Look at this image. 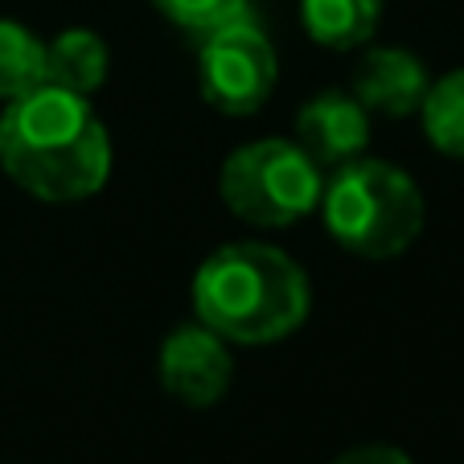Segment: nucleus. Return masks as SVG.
<instances>
[{
  "label": "nucleus",
  "mask_w": 464,
  "mask_h": 464,
  "mask_svg": "<svg viewBox=\"0 0 464 464\" xmlns=\"http://www.w3.org/2000/svg\"><path fill=\"white\" fill-rule=\"evenodd\" d=\"M313 292L300 263L267 243L218 246L193 276V313L235 345H272L304 324Z\"/></svg>",
  "instance_id": "f03ea898"
},
{
  "label": "nucleus",
  "mask_w": 464,
  "mask_h": 464,
  "mask_svg": "<svg viewBox=\"0 0 464 464\" xmlns=\"http://www.w3.org/2000/svg\"><path fill=\"white\" fill-rule=\"evenodd\" d=\"M107 66H111V53H107L103 37L91 29H66L53 42H45V82L53 87L91 99V91L107 82Z\"/></svg>",
  "instance_id": "1a4fd4ad"
},
{
  "label": "nucleus",
  "mask_w": 464,
  "mask_h": 464,
  "mask_svg": "<svg viewBox=\"0 0 464 464\" xmlns=\"http://www.w3.org/2000/svg\"><path fill=\"white\" fill-rule=\"evenodd\" d=\"M300 17L324 50H362L382 21V0H300Z\"/></svg>",
  "instance_id": "9d476101"
},
{
  "label": "nucleus",
  "mask_w": 464,
  "mask_h": 464,
  "mask_svg": "<svg viewBox=\"0 0 464 464\" xmlns=\"http://www.w3.org/2000/svg\"><path fill=\"white\" fill-rule=\"evenodd\" d=\"M227 345L230 342H222L202 321L173 329L160 342V386L185 407H214L230 391V378H235V362H230Z\"/></svg>",
  "instance_id": "423d86ee"
},
{
  "label": "nucleus",
  "mask_w": 464,
  "mask_h": 464,
  "mask_svg": "<svg viewBox=\"0 0 464 464\" xmlns=\"http://www.w3.org/2000/svg\"><path fill=\"white\" fill-rule=\"evenodd\" d=\"M276 74H280L276 45L255 25L251 13H238L202 34L198 79H202V95L214 111L255 115L272 99Z\"/></svg>",
  "instance_id": "39448f33"
},
{
  "label": "nucleus",
  "mask_w": 464,
  "mask_h": 464,
  "mask_svg": "<svg viewBox=\"0 0 464 464\" xmlns=\"http://www.w3.org/2000/svg\"><path fill=\"white\" fill-rule=\"evenodd\" d=\"M152 5L160 17H169L181 29H193V34H206V29L246 13V0H152Z\"/></svg>",
  "instance_id": "ddd939ff"
},
{
  "label": "nucleus",
  "mask_w": 464,
  "mask_h": 464,
  "mask_svg": "<svg viewBox=\"0 0 464 464\" xmlns=\"http://www.w3.org/2000/svg\"><path fill=\"white\" fill-rule=\"evenodd\" d=\"M296 144L316 169H342L358 160L370 144V111L353 91H321L296 115Z\"/></svg>",
  "instance_id": "0eeeda50"
},
{
  "label": "nucleus",
  "mask_w": 464,
  "mask_h": 464,
  "mask_svg": "<svg viewBox=\"0 0 464 464\" xmlns=\"http://www.w3.org/2000/svg\"><path fill=\"white\" fill-rule=\"evenodd\" d=\"M45 82V42H37L25 25L0 21V103Z\"/></svg>",
  "instance_id": "f8f14e48"
},
{
  "label": "nucleus",
  "mask_w": 464,
  "mask_h": 464,
  "mask_svg": "<svg viewBox=\"0 0 464 464\" xmlns=\"http://www.w3.org/2000/svg\"><path fill=\"white\" fill-rule=\"evenodd\" d=\"M428 66L415 58L411 50H394V45H374L353 71V99L366 107L370 115H420L423 99H428Z\"/></svg>",
  "instance_id": "6e6552de"
},
{
  "label": "nucleus",
  "mask_w": 464,
  "mask_h": 464,
  "mask_svg": "<svg viewBox=\"0 0 464 464\" xmlns=\"http://www.w3.org/2000/svg\"><path fill=\"white\" fill-rule=\"evenodd\" d=\"M222 202L251 227H292L316 210L324 169L296 140H255L227 157L218 177Z\"/></svg>",
  "instance_id": "20e7f679"
},
{
  "label": "nucleus",
  "mask_w": 464,
  "mask_h": 464,
  "mask_svg": "<svg viewBox=\"0 0 464 464\" xmlns=\"http://www.w3.org/2000/svg\"><path fill=\"white\" fill-rule=\"evenodd\" d=\"M324 230L362 259H394L423 230V193L391 160H350L324 181L321 202Z\"/></svg>",
  "instance_id": "7ed1b4c3"
},
{
  "label": "nucleus",
  "mask_w": 464,
  "mask_h": 464,
  "mask_svg": "<svg viewBox=\"0 0 464 464\" xmlns=\"http://www.w3.org/2000/svg\"><path fill=\"white\" fill-rule=\"evenodd\" d=\"M0 169L37 202H82L111 173V136L87 95L37 82L0 111Z\"/></svg>",
  "instance_id": "f257e3e1"
},
{
  "label": "nucleus",
  "mask_w": 464,
  "mask_h": 464,
  "mask_svg": "<svg viewBox=\"0 0 464 464\" xmlns=\"http://www.w3.org/2000/svg\"><path fill=\"white\" fill-rule=\"evenodd\" d=\"M423 136L436 152L464 160V66L448 71L428 87V99L420 107Z\"/></svg>",
  "instance_id": "9b49d317"
},
{
  "label": "nucleus",
  "mask_w": 464,
  "mask_h": 464,
  "mask_svg": "<svg viewBox=\"0 0 464 464\" xmlns=\"http://www.w3.org/2000/svg\"><path fill=\"white\" fill-rule=\"evenodd\" d=\"M334 464H411V456L391 448V444H362V448L342 452Z\"/></svg>",
  "instance_id": "4468645a"
}]
</instances>
